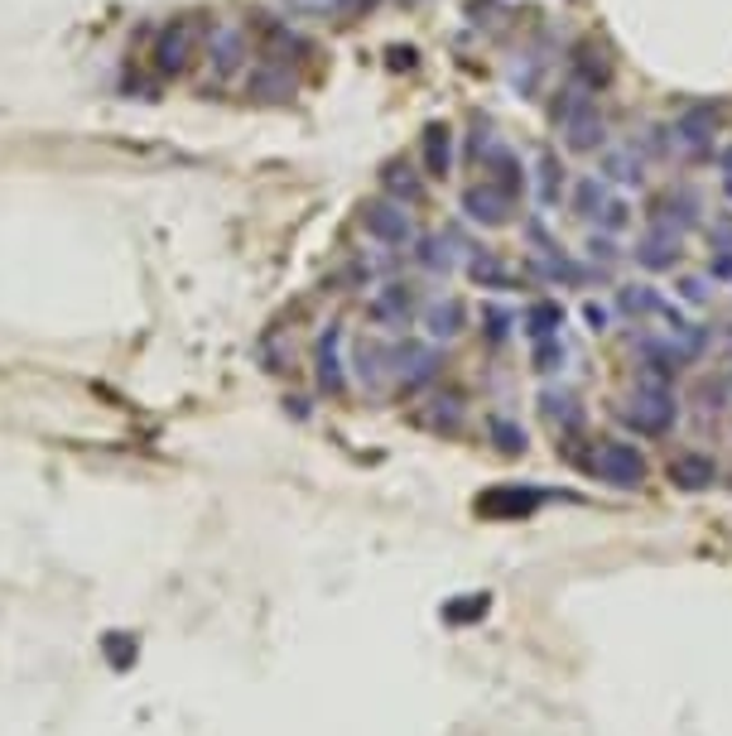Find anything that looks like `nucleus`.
Wrapping results in <instances>:
<instances>
[{
    "instance_id": "a878e982",
    "label": "nucleus",
    "mask_w": 732,
    "mask_h": 736,
    "mask_svg": "<svg viewBox=\"0 0 732 736\" xmlns=\"http://www.w3.org/2000/svg\"><path fill=\"white\" fill-rule=\"evenodd\" d=\"M723 169H728V174H732V150H728V160H723Z\"/></svg>"
},
{
    "instance_id": "393cba45",
    "label": "nucleus",
    "mask_w": 732,
    "mask_h": 736,
    "mask_svg": "<svg viewBox=\"0 0 732 736\" xmlns=\"http://www.w3.org/2000/svg\"><path fill=\"white\" fill-rule=\"evenodd\" d=\"M588 322H593V328H603V322H607V314H603V308H597V304H588Z\"/></svg>"
},
{
    "instance_id": "5701e85b",
    "label": "nucleus",
    "mask_w": 732,
    "mask_h": 736,
    "mask_svg": "<svg viewBox=\"0 0 732 736\" xmlns=\"http://www.w3.org/2000/svg\"><path fill=\"white\" fill-rule=\"evenodd\" d=\"M588 255H593V261H603V265H613L622 251H617V241L603 231V237H588Z\"/></svg>"
},
{
    "instance_id": "f03ea898",
    "label": "nucleus",
    "mask_w": 732,
    "mask_h": 736,
    "mask_svg": "<svg viewBox=\"0 0 732 736\" xmlns=\"http://www.w3.org/2000/svg\"><path fill=\"white\" fill-rule=\"evenodd\" d=\"M463 212L472 221H482V227H506L516 217V193L502 188L496 178H477V183L463 188Z\"/></svg>"
},
{
    "instance_id": "2eb2a0df",
    "label": "nucleus",
    "mask_w": 732,
    "mask_h": 736,
    "mask_svg": "<svg viewBox=\"0 0 732 736\" xmlns=\"http://www.w3.org/2000/svg\"><path fill=\"white\" fill-rule=\"evenodd\" d=\"M564 183H569V178H564V164H559V154H554V150H545V154H540V203H545V207H559V198H564Z\"/></svg>"
},
{
    "instance_id": "b1692460",
    "label": "nucleus",
    "mask_w": 732,
    "mask_h": 736,
    "mask_svg": "<svg viewBox=\"0 0 732 736\" xmlns=\"http://www.w3.org/2000/svg\"><path fill=\"white\" fill-rule=\"evenodd\" d=\"M680 289H684V299H690V304H704V299H708V284L698 280V275H684Z\"/></svg>"
},
{
    "instance_id": "7ed1b4c3",
    "label": "nucleus",
    "mask_w": 732,
    "mask_h": 736,
    "mask_svg": "<svg viewBox=\"0 0 732 736\" xmlns=\"http://www.w3.org/2000/svg\"><path fill=\"white\" fill-rule=\"evenodd\" d=\"M636 265H646V270H674L684 255V231L665 227V221H646V231L636 237Z\"/></svg>"
},
{
    "instance_id": "dca6fc26",
    "label": "nucleus",
    "mask_w": 732,
    "mask_h": 736,
    "mask_svg": "<svg viewBox=\"0 0 732 736\" xmlns=\"http://www.w3.org/2000/svg\"><path fill=\"white\" fill-rule=\"evenodd\" d=\"M607 183L603 178H579V188H573V212H579L583 221H597V212H603V203H607Z\"/></svg>"
},
{
    "instance_id": "423d86ee",
    "label": "nucleus",
    "mask_w": 732,
    "mask_h": 736,
    "mask_svg": "<svg viewBox=\"0 0 732 736\" xmlns=\"http://www.w3.org/2000/svg\"><path fill=\"white\" fill-rule=\"evenodd\" d=\"M559 136H564V150H569V154H597V150H603V144H607V120H603V111H597V102L583 106L579 116L564 120Z\"/></svg>"
},
{
    "instance_id": "6ab92c4d",
    "label": "nucleus",
    "mask_w": 732,
    "mask_h": 736,
    "mask_svg": "<svg viewBox=\"0 0 732 736\" xmlns=\"http://www.w3.org/2000/svg\"><path fill=\"white\" fill-rule=\"evenodd\" d=\"M386 188H391L395 198H405V203H419V198H425V183L415 178L409 164H391V169H386Z\"/></svg>"
},
{
    "instance_id": "1a4fd4ad",
    "label": "nucleus",
    "mask_w": 732,
    "mask_h": 736,
    "mask_svg": "<svg viewBox=\"0 0 732 736\" xmlns=\"http://www.w3.org/2000/svg\"><path fill=\"white\" fill-rule=\"evenodd\" d=\"M651 221H665V227H674V231H690L698 221V198L690 193V188H670V193L656 203V212H651Z\"/></svg>"
},
{
    "instance_id": "4be33fe9",
    "label": "nucleus",
    "mask_w": 732,
    "mask_h": 736,
    "mask_svg": "<svg viewBox=\"0 0 732 736\" xmlns=\"http://www.w3.org/2000/svg\"><path fill=\"white\" fill-rule=\"evenodd\" d=\"M419 261H425L429 270H449V265H453V255H449V245H443V241H425V251H419Z\"/></svg>"
},
{
    "instance_id": "a211bd4d",
    "label": "nucleus",
    "mask_w": 732,
    "mask_h": 736,
    "mask_svg": "<svg viewBox=\"0 0 732 736\" xmlns=\"http://www.w3.org/2000/svg\"><path fill=\"white\" fill-rule=\"evenodd\" d=\"M429 332H434V338H453V332H463V304L458 299H443V304L429 308Z\"/></svg>"
},
{
    "instance_id": "4468645a",
    "label": "nucleus",
    "mask_w": 732,
    "mask_h": 736,
    "mask_svg": "<svg viewBox=\"0 0 732 736\" xmlns=\"http://www.w3.org/2000/svg\"><path fill=\"white\" fill-rule=\"evenodd\" d=\"M583 106H593V92L579 87V83H564L559 92H554V102H550V120H554V126H564V120L579 116Z\"/></svg>"
},
{
    "instance_id": "20e7f679",
    "label": "nucleus",
    "mask_w": 732,
    "mask_h": 736,
    "mask_svg": "<svg viewBox=\"0 0 732 736\" xmlns=\"http://www.w3.org/2000/svg\"><path fill=\"white\" fill-rule=\"evenodd\" d=\"M569 83L588 87V92H603L607 83H613V59H607V49L597 39H579L569 49Z\"/></svg>"
},
{
    "instance_id": "0eeeda50",
    "label": "nucleus",
    "mask_w": 732,
    "mask_h": 736,
    "mask_svg": "<svg viewBox=\"0 0 732 736\" xmlns=\"http://www.w3.org/2000/svg\"><path fill=\"white\" fill-rule=\"evenodd\" d=\"M627 419L636 423V429H646V433H665V429L674 423V399L665 395L660 385H646V390H636V399H631Z\"/></svg>"
},
{
    "instance_id": "f8f14e48",
    "label": "nucleus",
    "mask_w": 732,
    "mask_h": 736,
    "mask_svg": "<svg viewBox=\"0 0 732 736\" xmlns=\"http://www.w3.org/2000/svg\"><path fill=\"white\" fill-rule=\"evenodd\" d=\"M559 328H564V308L554 304V299H540V304L526 308V332H530L535 342L559 338Z\"/></svg>"
},
{
    "instance_id": "6e6552de",
    "label": "nucleus",
    "mask_w": 732,
    "mask_h": 736,
    "mask_svg": "<svg viewBox=\"0 0 732 736\" xmlns=\"http://www.w3.org/2000/svg\"><path fill=\"white\" fill-rule=\"evenodd\" d=\"M597 467H603V477H607V482H617V486H636L641 477H646L641 453L627 448V443H607V448L597 453Z\"/></svg>"
},
{
    "instance_id": "9b49d317",
    "label": "nucleus",
    "mask_w": 732,
    "mask_h": 736,
    "mask_svg": "<svg viewBox=\"0 0 732 736\" xmlns=\"http://www.w3.org/2000/svg\"><path fill=\"white\" fill-rule=\"evenodd\" d=\"M468 275H472V280L482 284V289H516V275H512V265H506L502 255H492V251L472 255Z\"/></svg>"
},
{
    "instance_id": "bb28decb",
    "label": "nucleus",
    "mask_w": 732,
    "mask_h": 736,
    "mask_svg": "<svg viewBox=\"0 0 732 736\" xmlns=\"http://www.w3.org/2000/svg\"><path fill=\"white\" fill-rule=\"evenodd\" d=\"M728 385H732V381H728Z\"/></svg>"
},
{
    "instance_id": "f257e3e1",
    "label": "nucleus",
    "mask_w": 732,
    "mask_h": 736,
    "mask_svg": "<svg viewBox=\"0 0 732 736\" xmlns=\"http://www.w3.org/2000/svg\"><path fill=\"white\" fill-rule=\"evenodd\" d=\"M718 130H723V111L714 102H698V106H684L670 126V144L684 154V160H708L718 144Z\"/></svg>"
},
{
    "instance_id": "ddd939ff",
    "label": "nucleus",
    "mask_w": 732,
    "mask_h": 736,
    "mask_svg": "<svg viewBox=\"0 0 732 736\" xmlns=\"http://www.w3.org/2000/svg\"><path fill=\"white\" fill-rule=\"evenodd\" d=\"M425 164H429V174H434V178L449 174V164H453V136H449V126H429V130H425Z\"/></svg>"
},
{
    "instance_id": "aec40b11",
    "label": "nucleus",
    "mask_w": 732,
    "mask_h": 736,
    "mask_svg": "<svg viewBox=\"0 0 732 736\" xmlns=\"http://www.w3.org/2000/svg\"><path fill=\"white\" fill-rule=\"evenodd\" d=\"M670 477L680 486H708L714 482V467H708L704 457H680V462H670Z\"/></svg>"
},
{
    "instance_id": "f3484780",
    "label": "nucleus",
    "mask_w": 732,
    "mask_h": 736,
    "mask_svg": "<svg viewBox=\"0 0 732 736\" xmlns=\"http://www.w3.org/2000/svg\"><path fill=\"white\" fill-rule=\"evenodd\" d=\"M617 304H622V314H631V318H646L660 308V294H656V284H622Z\"/></svg>"
},
{
    "instance_id": "39448f33",
    "label": "nucleus",
    "mask_w": 732,
    "mask_h": 736,
    "mask_svg": "<svg viewBox=\"0 0 732 736\" xmlns=\"http://www.w3.org/2000/svg\"><path fill=\"white\" fill-rule=\"evenodd\" d=\"M362 227L371 231L376 241H386V245H405L409 237H415V227H409V212L405 203H366L362 207Z\"/></svg>"
},
{
    "instance_id": "9d476101",
    "label": "nucleus",
    "mask_w": 732,
    "mask_h": 736,
    "mask_svg": "<svg viewBox=\"0 0 732 736\" xmlns=\"http://www.w3.org/2000/svg\"><path fill=\"white\" fill-rule=\"evenodd\" d=\"M603 174L617 178V183H641L646 178V160L636 154V144H617V150H603Z\"/></svg>"
},
{
    "instance_id": "412c9836",
    "label": "nucleus",
    "mask_w": 732,
    "mask_h": 736,
    "mask_svg": "<svg viewBox=\"0 0 732 736\" xmlns=\"http://www.w3.org/2000/svg\"><path fill=\"white\" fill-rule=\"evenodd\" d=\"M597 227H603L607 231V237H617V231H627L631 227V203H627V198H607V203H603V212H597Z\"/></svg>"
}]
</instances>
